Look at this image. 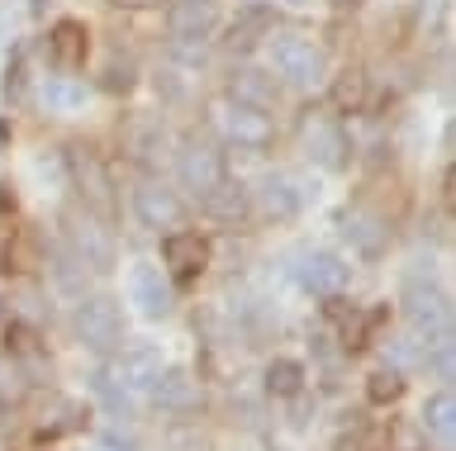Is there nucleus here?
Returning <instances> with one entry per match:
<instances>
[{
	"label": "nucleus",
	"instance_id": "b1692460",
	"mask_svg": "<svg viewBox=\"0 0 456 451\" xmlns=\"http://www.w3.org/2000/svg\"><path fill=\"white\" fill-rule=\"evenodd\" d=\"M366 394H370V404H395L399 394H404V380H399V371L390 366V371H376L366 380Z\"/></svg>",
	"mask_w": 456,
	"mask_h": 451
},
{
	"label": "nucleus",
	"instance_id": "393cba45",
	"mask_svg": "<svg viewBox=\"0 0 456 451\" xmlns=\"http://www.w3.org/2000/svg\"><path fill=\"white\" fill-rule=\"evenodd\" d=\"M299 380H305V375H299V366L285 361V357L266 366V390H271V394H295Z\"/></svg>",
	"mask_w": 456,
	"mask_h": 451
},
{
	"label": "nucleus",
	"instance_id": "7ed1b4c3",
	"mask_svg": "<svg viewBox=\"0 0 456 451\" xmlns=\"http://www.w3.org/2000/svg\"><path fill=\"white\" fill-rule=\"evenodd\" d=\"M77 333H81V342L95 347V351L119 347V337H124V314H119V304L105 300V294L86 300L81 314H77Z\"/></svg>",
	"mask_w": 456,
	"mask_h": 451
},
{
	"label": "nucleus",
	"instance_id": "6ab92c4d",
	"mask_svg": "<svg viewBox=\"0 0 456 451\" xmlns=\"http://www.w3.org/2000/svg\"><path fill=\"white\" fill-rule=\"evenodd\" d=\"M256 205H262V214H266V219H295V209H299V195L290 190V181H281V176H266L262 186H256Z\"/></svg>",
	"mask_w": 456,
	"mask_h": 451
},
{
	"label": "nucleus",
	"instance_id": "72a5a7b5",
	"mask_svg": "<svg viewBox=\"0 0 456 451\" xmlns=\"http://www.w3.org/2000/svg\"><path fill=\"white\" fill-rule=\"evenodd\" d=\"M10 143V129H5V124H0V148H5Z\"/></svg>",
	"mask_w": 456,
	"mask_h": 451
},
{
	"label": "nucleus",
	"instance_id": "f257e3e1",
	"mask_svg": "<svg viewBox=\"0 0 456 451\" xmlns=\"http://www.w3.org/2000/svg\"><path fill=\"white\" fill-rule=\"evenodd\" d=\"M176 172H181V186L185 190L209 195L224 181V152L214 148L209 138H185L181 152H176Z\"/></svg>",
	"mask_w": 456,
	"mask_h": 451
},
{
	"label": "nucleus",
	"instance_id": "9d476101",
	"mask_svg": "<svg viewBox=\"0 0 456 451\" xmlns=\"http://www.w3.org/2000/svg\"><path fill=\"white\" fill-rule=\"evenodd\" d=\"M162 257H167V266H171V276H176V280H195L209 266V238H200V233H171L167 243H162Z\"/></svg>",
	"mask_w": 456,
	"mask_h": 451
},
{
	"label": "nucleus",
	"instance_id": "a211bd4d",
	"mask_svg": "<svg viewBox=\"0 0 456 451\" xmlns=\"http://www.w3.org/2000/svg\"><path fill=\"white\" fill-rule=\"evenodd\" d=\"M200 200H205V209L214 219H224V223H238L242 214H248V190L242 186H233V181H219V186H214L209 195H200Z\"/></svg>",
	"mask_w": 456,
	"mask_h": 451
},
{
	"label": "nucleus",
	"instance_id": "473e14b6",
	"mask_svg": "<svg viewBox=\"0 0 456 451\" xmlns=\"http://www.w3.org/2000/svg\"><path fill=\"white\" fill-rule=\"evenodd\" d=\"M114 5H128V10H138V5H148V0H114Z\"/></svg>",
	"mask_w": 456,
	"mask_h": 451
},
{
	"label": "nucleus",
	"instance_id": "1a4fd4ad",
	"mask_svg": "<svg viewBox=\"0 0 456 451\" xmlns=\"http://www.w3.org/2000/svg\"><path fill=\"white\" fill-rule=\"evenodd\" d=\"M134 209H138L142 229H157V233L181 223V200L167 186H157V181H142V186L134 190Z\"/></svg>",
	"mask_w": 456,
	"mask_h": 451
},
{
	"label": "nucleus",
	"instance_id": "4be33fe9",
	"mask_svg": "<svg viewBox=\"0 0 456 451\" xmlns=\"http://www.w3.org/2000/svg\"><path fill=\"white\" fill-rule=\"evenodd\" d=\"M233 101H238V105L266 109L271 101H276V86H271L262 72H233Z\"/></svg>",
	"mask_w": 456,
	"mask_h": 451
},
{
	"label": "nucleus",
	"instance_id": "4468645a",
	"mask_svg": "<svg viewBox=\"0 0 456 451\" xmlns=\"http://www.w3.org/2000/svg\"><path fill=\"white\" fill-rule=\"evenodd\" d=\"M305 148H309V157H319L323 166H342V162H347V133H342L333 119H323V115L305 119Z\"/></svg>",
	"mask_w": 456,
	"mask_h": 451
},
{
	"label": "nucleus",
	"instance_id": "2f4dec72",
	"mask_svg": "<svg viewBox=\"0 0 456 451\" xmlns=\"http://www.w3.org/2000/svg\"><path fill=\"white\" fill-rule=\"evenodd\" d=\"M48 5H53V0H28V10H34V15H43Z\"/></svg>",
	"mask_w": 456,
	"mask_h": 451
},
{
	"label": "nucleus",
	"instance_id": "6e6552de",
	"mask_svg": "<svg viewBox=\"0 0 456 451\" xmlns=\"http://www.w3.org/2000/svg\"><path fill=\"white\" fill-rule=\"evenodd\" d=\"M214 0H176V5L167 10V34L176 38V44H200V38L214 34Z\"/></svg>",
	"mask_w": 456,
	"mask_h": 451
},
{
	"label": "nucleus",
	"instance_id": "ddd939ff",
	"mask_svg": "<svg viewBox=\"0 0 456 451\" xmlns=\"http://www.w3.org/2000/svg\"><path fill=\"white\" fill-rule=\"evenodd\" d=\"M128 290H134V304L142 309V318H167L171 314V286L162 280L157 266H134Z\"/></svg>",
	"mask_w": 456,
	"mask_h": 451
},
{
	"label": "nucleus",
	"instance_id": "5701e85b",
	"mask_svg": "<svg viewBox=\"0 0 456 451\" xmlns=\"http://www.w3.org/2000/svg\"><path fill=\"white\" fill-rule=\"evenodd\" d=\"M333 105L342 109V115H356V109L366 105V72L347 67V72L333 81Z\"/></svg>",
	"mask_w": 456,
	"mask_h": 451
},
{
	"label": "nucleus",
	"instance_id": "c85d7f7f",
	"mask_svg": "<svg viewBox=\"0 0 456 451\" xmlns=\"http://www.w3.org/2000/svg\"><path fill=\"white\" fill-rule=\"evenodd\" d=\"M5 101L10 105H24V58H14L5 67Z\"/></svg>",
	"mask_w": 456,
	"mask_h": 451
},
{
	"label": "nucleus",
	"instance_id": "a878e982",
	"mask_svg": "<svg viewBox=\"0 0 456 451\" xmlns=\"http://www.w3.org/2000/svg\"><path fill=\"white\" fill-rule=\"evenodd\" d=\"M81 418H86V408L71 404V399H62V404L53 408V418H43V432H77Z\"/></svg>",
	"mask_w": 456,
	"mask_h": 451
},
{
	"label": "nucleus",
	"instance_id": "20e7f679",
	"mask_svg": "<svg viewBox=\"0 0 456 451\" xmlns=\"http://www.w3.org/2000/svg\"><path fill=\"white\" fill-rule=\"evenodd\" d=\"M271 62L290 81H319L323 77V52L299 34H276L271 38Z\"/></svg>",
	"mask_w": 456,
	"mask_h": 451
},
{
	"label": "nucleus",
	"instance_id": "f03ea898",
	"mask_svg": "<svg viewBox=\"0 0 456 451\" xmlns=\"http://www.w3.org/2000/svg\"><path fill=\"white\" fill-rule=\"evenodd\" d=\"M157 375H162V357H157L152 347L124 351L119 361H110L105 371H100V380H105L110 390H119V394H142V390H152Z\"/></svg>",
	"mask_w": 456,
	"mask_h": 451
},
{
	"label": "nucleus",
	"instance_id": "7c9ffc66",
	"mask_svg": "<svg viewBox=\"0 0 456 451\" xmlns=\"http://www.w3.org/2000/svg\"><path fill=\"white\" fill-rule=\"evenodd\" d=\"M48 101L67 109V105H77V101H81V91H67V86H57V91H48Z\"/></svg>",
	"mask_w": 456,
	"mask_h": 451
},
{
	"label": "nucleus",
	"instance_id": "cd10ccee",
	"mask_svg": "<svg viewBox=\"0 0 456 451\" xmlns=\"http://www.w3.org/2000/svg\"><path fill=\"white\" fill-rule=\"evenodd\" d=\"M105 86H110V91H128V86H134V62H128V58H110Z\"/></svg>",
	"mask_w": 456,
	"mask_h": 451
},
{
	"label": "nucleus",
	"instance_id": "9b49d317",
	"mask_svg": "<svg viewBox=\"0 0 456 451\" xmlns=\"http://www.w3.org/2000/svg\"><path fill=\"white\" fill-rule=\"evenodd\" d=\"M295 280L314 294H338L342 286H347V266H342L333 252H305L299 266H295Z\"/></svg>",
	"mask_w": 456,
	"mask_h": 451
},
{
	"label": "nucleus",
	"instance_id": "c756f323",
	"mask_svg": "<svg viewBox=\"0 0 456 451\" xmlns=\"http://www.w3.org/2000/svg\"><path fill=\"white\" fill-rule=\"evenodd\" d=\"M10 347L28 357V351H34V333H28V328H10Z\"/></svg>",
	"mask_w": 456,
	"mask_h": 451
},
{
	"label": "nucleus",
	"instance_id": "aec40b11",
	"mask_svg": "<svg viewBox=\"0 0 456 451\" xmlns=\"http://www.w3.org/2000/svg\"><path fill=\"white\" fill-rule=\"evenodd\" d=\"M423 428L433 432L437 442H452V437H456V399H452L447 390L428 399V408H423Z\"/></svg>",
	"mask_w": 456,
	"mask_h": 451
},
{
	"label": "nucleus",
	"instance_id": "dca6fc26",
	"mask_svg": "<svg viewBox=\"0 0 456 451\" xmlns=\"http://www.w3.org/2000/svg\"><path fill=\"white\" fill-rule=\"evenodd\" d=\"M67 162H71V176H77L81 195L100 209V214H105V209H110V181H105V166L95 162V152L91 148H77Z\"/></svg>",
	"mask_w": 456,
	"mask_h": 451
},
{
	"label": "nucleus",
	"instance_id": "423d86ee",
	"mask_svg": "<svg viewBox=\"0 0 456 451\" xmlns=\"http://www.w3.org/2000/svg\"><path fill=\"white\" fill-rule=\"evenodd\" d=\"M71 247H77V262L91 266V271H110L114 266V238L105 233V223L91 214L71 219Z\"/></svg>",
	"mask_w": 456,
	"mask_h": 451
},
{
	"label": "nucleus",
	"instance_id": "0eeeda50",
	"mask_svg": "<svg viewBox=\"0 0 456 451\" xmlns=\"http://www.w3.org/2000/svg\"><path fill=\"white\" fill-rule=\"evenodd\" d=\"M404 314L413 318L419 333H447V294L428 280H409L404 286Z\"/></svg>",
	"mask_w": 456,
	"mask_h": 451
},
{
	"label": "nucleus",
	"instance_id": "2eb2a0df",
	"mask_svg": "<svg viewBox=\"0 0 456 451\" xmlns=\"http://www.w3.org/2000/svg\"><path fill=\"white\" fill-rule=\"evenodd\" d=\"M48 52H53V62L62 67V72H77V67L86 62V52H91V34H86V24L62 20L48 34Z\"/></svg>",
	"mask_w": 456,
	"mask_h": 451
},
{
	"label": "nucleus",
	"instance_id": "bb28decb",
	"mask_svg": "<svg viewBox=\"0 0 456 451\" xmlns=\"http://www.w3.org/2000/svg\"><path fill=\"white\" fill-rule=\"evenodd\" d=\"M423 357H428V351H423L419 337H395V342H390V361L395 366H419Z\"/></svg>",
	"mask_w": 456,
	"mask_h": 451
},
{
	"label": "nucleus",
	"instance_id": "f3484780",
	"mask_svg": "<svg viewBox=\"0 0 456 451\" xmlns=\"http://www.w3.org/2000/svg\"><path fill=\"white\" fill-rule=\"evenodd\" d=\"M342 233H347V243H356L362 257H380L385 238H390V229H385L376 214H366V209H352V214L342 219Z\"/></svg>",
	"mask_w": 456,
	"mask_h": 451
},
{
	"label": "nucleus",
	"instance_id": "f8f14e48",
	"mask_svg": "<svg viewBox=\"0 0 456 451\" xmlns=\"http://www.w3.org/2000/svg\"><path fill=\"white\" fill-rule=\"evenodd\" d=\"M152 399L171 414H191V408H200V380L181 366H162V375L152 380Z\"/></svg>",
	"mask_w": 456,
	"mask_h": 451
},
{
	"label": "nucleus",
	"instance_id": "412c9836",
	"mask_svg": "<svg viewBox=\"0 0 456 451\" xmlns=\"http://www.w3.org/2000/svg\"><path fill=\"white\" fill-rule=\"evenodd\" d=\"M266 29H271V15H266V10H248V15H242L233 29H228V48H233V52H252L256 44H262Z\"/></svg>",
	"mask_w": 456,
	"mask_h": 451
},
{
	"label": "nucleus",
	"instance_id": "39448f33",
	"mask_svg": "<svg viewBox=\"0 0 456 451\" xmlns=\"http://www.w3.org/2000/svg\"><path fill=\"white\" fill-rule=\"evenodd\" d=\"M219 124H224V138L228 143H238V148H248V152H262V148H271V138H276V129H271V119H266V109H256V105H228L224 115H219Z\"/></svg>",
	"mask_w": 456,
	"mask_h": 451
}]
</instances>
